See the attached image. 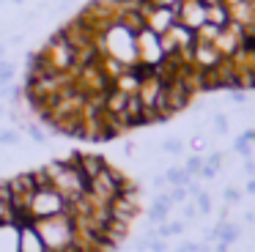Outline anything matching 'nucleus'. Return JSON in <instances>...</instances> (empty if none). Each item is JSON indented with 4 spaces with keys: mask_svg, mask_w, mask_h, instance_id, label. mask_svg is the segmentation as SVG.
Instances as JSON below:
<instances>
[{
    "mask_svg": "<svg viewBox=\"0 0 255 252\" xmlns=\"http://www.w3.org/2000/svg\"><path fill=\"white\" fill-rule=\"evenodd\" d=\"M198 217V208L192 206V203H187V206H184V219H195Z\"/></svg>",
    "mask_w": 255,
    "mask_h": 252,
    "instance_id": "obj_18",
    "label": "nucleus"
},
{
    "mask_svg": "<svg viewBox=\"0 0 255 252\" xmlns=\"http://www.w3.org/2000/svg\"><path fill=\"white\" fill-rule=\"evenodd\" d=\"M211 239L220 241L222 247H228V244H233V241L239 239V228L236 225H220L217 230H211Z\"/></svg>",
    "mask_w": 255,
    "mask_h": 252,
    "instance_id": "obj_8",
    "label": "nucleus"
},
{
    "mask_svg": "<svg viewBox=\"0 0 255 252\" xmlns=\"http://www.w3.org/2000/svg\"><path fill=\"white\" fill-rule=\"evenodd\" d=\"M170 208H173V200H170V195L167 192H162V195H156V200H154V206L148 208V222L151 225H165L167 222V214H170Z\"/></svg>",
    "mask_w": 255,
    "mask_h": 252,
    "instance_id": "obj_6",
    "label": "nucleus"
},
{
    "mask_svg": "<svg viewBox=\"0 0 255 252\" xmlns=\"http://www.w3.org/2000/svg\"><path fill=\"white\" fill-rule=\"evenodd\" d=\"M184 170H187L189 178L200 175V170H203V159H200V156H189V159H187V164H184Z\"/></svg>",
    "mask_w": 255,
    "mask_h": 252,
    "instance_id": "obj_12",
    "label": "nucleus"
},
{
    "mask_svg": "<svg viewBox=\"0 0 255 252\" xmlns=\"http://www.w3.org/2000/svg\"><path fill=\"white\" fill-rule=\"evenodd\" d=\"M19 252H47L44 241L36 230V222H30V219L19 222Z\"/></svg>",
    "mask_w": 255,
    "mask_h": 252,
    "instance_id": "obj_3",
    "label": "nucleus"
},
{
    "mask_svg": "<svg viewBox=\"0 0 255 252\" xmlns=\"http://www.w3.org/2000/svg\"><path fill=\"white\" fill-rule=\"evenodd\" d=\"M11 3H14V5H19V3H25V0H11Z\"/></svg>",
    "mask_w": 255,
    "mask_h": 252,
    "instance_id": "obj_25",
    "label": "nucleus"
},
{
    "mask_svg": "<svg viewBox=\"0 0 255 252\" xmlns=\"http://www.w3.org/2000/svg\"><path fill=\"white\" fill-rule=\"evenodd\" d=\"M247 192H250V195H255V181H250V184H247Z\"/></svg>",
    "mask_w": 255,
    "mask_h": 252,
    "instance_id": "obj_24",
    "label": "nucleus"
},
{
    "mask_svg": "<svg viewBox=\"0 0 255 252\" xmlns=\"http://www.w3.org/2000/svg\"><path fill=\"white\" fill-rule=\"evenodd\" d=\"M69 211V203L52 189L50 184H39L30 195L28 206H25V217L30 222H39V219H50V217H58V214H66Z\"/></svg>",
    "mask_w": 255,
    "mask_h": 252,
    "instance_id": "obj_2",
    "label": "nucleus"
},
{
    "mask_svg": "<svg viewBox=\"0 0 255 252\" xmlns=\"http://www.w3.org/2000/svg\"><path fill=\"white\" fill-rule=\"evenodd\" d=\"M22 129H25V131H28V134H30V137H33V140H36V142H39V145H41V142H47V134H44V129H41V126H39V124H25V126H22Z\"/></svg>",
    "mask_w": 255,
    "mask_h": 252,
    "instance_id": "obj_13",
    "label": "nucleus"
},
{
    "mask_svg": "<svg viewBox=\"0 0 255 252\" xmlns=\"http://www.w3.org/2000/svg\"><path fill=\"white\" fill-rule=\"evenodd\" d=\"M74 164H77L80 167V173L85 175V178H94V175H99L102 170L107 167V162L102 156H94V153H77V156H74Z\"/></svg>",
    "mask_w": 255,
    "mask_h": 252,
    "instance_id": "obj_5",
    "label": "nucleus"
},
{
    "mask_svg": "<svg viewBox=\"0 0 255 252\" xmlns=\"http://www.w3.org/2000/svg\"><path fill=\"white\" fill-rule=\"evenodd\" d=\"M203 145H206V142L200 140V137H195V140H192V148H195V151H203Z\"/></svg>",
    "mask_w": 255,
    "mask_h": 252,
    "instance_id": "obj_21",
    "label": "nucleus"
},
{
    "mask_svg": "<svg viewBox=\"0 0 255 252\" xmlns=\"http://www.w3.org/2000/svg\"><path fill=\"white\" fill-rule=\"evenodd\" d=\"M3 145H19V129H3L0 131V148Z\"/></svg>",
    "mask_w": 255,
    "mask_h": 252,
    "instance_id": "obj_11",
    "label": "nucleus"
},
{
    "mask_svg": "<svg viewBox=\"0 0 255 252\" xmlns=\"http://www.w3.org/2000/svg\"><path fill=\"white\" fill-rule=\"evenodd\" d=\"M165 151L167 153H181V142L178 140H165Z\"/></svg>",
    "mask_w": 255,
    "mask_h": 252,
    "instance_id": "obj_17",
    "label": "nucleus"
},
{
    "mask_svg": "<svg viewBox=\"0 0 255 252\" xmlns=\"http://www.w3.org/2000/svg\"><path fill=\"white\" fill-rule=\"evenodd\" d=\"M195 200H198V214H209V211H211V200H209V195L198 192V195H195Z\"/></svg>",
    "mask_w": 255,
    "mask_h": 252,
    "instance_id": "obj_14",
    "label": "nucleus"
},
{
    "mask_svg": "<svg viewBox=\"0 0 255 252\" xmlns=\"http://www.w3.org/2000/svg\"><path fill=\"white\" fill-rule=\"evenodd\" d=\"M167 195H170L173 203H184L189 192H187V186H173V192H167Z\"/></svg>",
    "mask_w": 255,
    "mask_h": 252,
    "instance_id": "obj_15",
    "label": "nucleus"
},
{
    "mask_svg": "<svg viewBox=\"0 0 255 252\" xmlns=\"http://www.w3.org/2000/svg\"><path fill=\"white\" fill-rule=\"evenodd\" d=\"M0 252H19V222H0Z\"/></svg>",
    "mask_w": 255,
    "mask_h": 252,
    "instance_id": "obj_4",
    "label": "nucleus"
},
{
    "mask_svg": "<svg viewBox=\"0 0 255 252\" xmlns=\"http://www.w3.org/2000/svg\"><path fill=\"white\" fill-rule=\"evenodd\" d=\"M148 250L151 252H165L167 250V241L165 239H148Z\"/></svg>",
    "mask_w": 255,
    "mask_h": 252,
    "instance_id": "obj_16",
    "label": "nucleus"
},
{
    "mask_svg": "<svg viewBox=\"0 0 255 252\" xmlns=\"http://www.w3.org/2000/svg\"><path fill=\"white\" fill-rule=\"evenodd\" d=\"M0 115H3V102H0Z\"/></svg>",
    "mask_w": 255,
    "mask_h": 252,
    "instance_id": "obj_26",
    "label": "nucleus"
},
{
    "mask_svg": "<svg viewBox=\"0 0 255 252\" xmlns=\"http://www.w3.org/2000/svg\"><path fill=\"white\" fill-rule=\"evenodd\" d=\"M165 181H167L170 186H187L192 178L187 175V170H184V167H170V170L165 173Z\"/></svg>",
    "mask_w": 255,
    "mask_h": 252,
    "instance_id": "obj_9",
    "label": "nucleus"
},
{
    "mask_svg": "<svg viewBox=\"0 0 255 252\" xmlns=\"http://www.w3.org/2000/svg\"><path fill=\"white\" fill-rule=\"evenodd\" d=\"M239 197H242V195H239L236 189H228V192H225V200H233V203H236Z\"/></svg>",
    "mask_w": 255,
    "mask_h": 252,
    "instance_id": "obj_20",
    "label": "nucleus"
},
{
    "mask_svg": "<svg viewBox=\"0 0 255 252\" xmlns=\"http://www.w3.org/2000/svg\"><path fill=\"white\" fill-rule=\"evenodd\" d=\"M236 151H239V153H244V156H247V153H250V145H247V137H242V140L236 142Z\"/></svg>",
    "mask_w": 255,
    "mask_h": 252,
    "instance_id": "obj_19",
    "label": "nucleus"
},
{
    "mask_svg": "<svg viewBox=\"0 0 255 252\" xmlns=\"http://www.w3.org/2000/svg\"><path fill=\"white\" fill-rule=\"evenodd\" d=\"M41 173H44L47 184H50L69 206L83 200V197L88 195V178L80 173L74 159H69V162H52V164H47V167H41Z\"/></svg>",
    "mask_w": 255,
    "mask_h": 252,
    "instance_id": "obj_1",
    "label": "nucleus"
},
{
    "mask_svg": "<svg viewBox=\"0 0 255 252\" xmlns=\"http://www.w3.org/2000/svg\"><path fill=\"white\" fill-rule=\"evenodd\" d=\"M22 41H25V36H14L8 44H14V47H17V44H22Z\"/></svg>",
    "mask_w": 255,
    "mask_h": 252,
    "instance_id": "obj_23",
    "label": "nucleus"
},
{
    "mask_svg": "<svg viewBox=\"0 0 255 252\" xmlns=\"http://www.w3.org/2000/svg\"><path fill=\"white\" fill-rule=\"evenodd\" d=\"M6 49H8V44H3V41H0V60L6 58Z\"/></svg>",
    "mask_w": 255,
    "mask_h": 252,
    "instance_id": "obj_22",
    "label": "nucleus"
},
{
    "mask_svg": "<svg viewBox=\"0 0 255 252\" xmlns=\"http://www.w3.org/2000/svg\"><path fill=\"white\" fill-rule=\"evenodd\" d=\"M14 74H17V63L14 60H0V85H11Z\"/></svg>",
    "mask_w": 255,
    "mask_h": 252,
    "instance_id": "obj_10",
    "label": "nucleus"
},
{
    "mask_svg": "<svg viewBox=\"0 0 255 252\" xmlns=\"http://www.w3.org/2000/svg\"><path fill=\"white\" fill-rule=\"evenodd\" d=\"M0 222H19V214L11 203V192H8L6 181H0Z\"/></svg>",
    "mask_w": 255,
    "mask_h": 252,
    "instance_id": "obj_7",
    "label": "nucleus"
}]
</instances>
